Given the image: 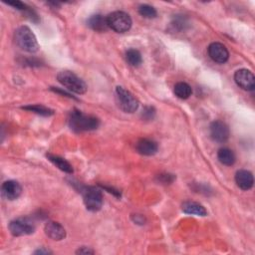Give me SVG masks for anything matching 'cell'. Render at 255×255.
Instances as JSON below:
<instances>
[{"mask_svg": "<svg viewBox=\"0 0 255 255\" xmlns=\"http://www.w3.org/2000/svg\"><path fill=\"white\" fill-rule=\"evenodd\" d=\"M70 128L75 132H87L94 131L100 126V121L98 118L90 115L83 114L80 111H73L69 118Z\"/></svg>", "mask_w": 255, "mask_h": 255, "instance_id": "obj_1", "label": "cell"}, {"mask_svg": "<svg viewBox=\"0 0 255 255\" xmlns=\"http://www.w3.org/2000/svg\"><path fill=\"white\" fill-rule=\"evenodd\" d=\"M16 44L28 53H35L39 50V44L36 36L27 26H20L14 33Z\"/></svg>", "mask_w": 255, "mask_h": 255, "instance_id": "obj_2", "label": "cell"}, {"mask_svg": "<svg viewBox=\"0 0 255 255\" xmlns=\"http://www.w3.org/2000/svg\"><path fill=\"white\" fill-rule=\"evenodd\" d=\"M57 79L60 84H62L66 89L76 94H85L87 92L86 83L78 77L75 73L71 71H61L57 75Z\"/></svg>", "mask_w": 255, "mask_h": 255, "instance_id": "obj_3", "label": "cell"}, {"mask_svg": "<svg viewBox=\"0 0 255 255\" xmlns=\"http://www.w3.org/2000/svg\"><path fill=\"white\" fill-rule=\"evenodd\" d=\"M108 26L117 33H124L131 29L133 21L131 16L124 11H115L107 16Z\"/></svg>", "mask_w": 255, "mask_h": 255, "instance_id": "obj_4", "label": "cell"}, {"mask_svg": "<svg viewBox=\"0 0 255 255\" xmlns=\"http://www.w3.org/2000/svg\"><path fill=\"white\" fill-rule=\"evenodd\" d=\"M116 97L120 109L125 113L132 114L138 110L140 103L130 91L119 86L116 88Z\"/></svg>", "mask_w": 255, "mask_h": 255, "instance_id": "obj_5", "label": "cell"}, {"mask_svg": "<svg viewBox=\"0 0 255 255\" xmlns=\"http://www.w3.org/2000/svg\"><path fill=\"white\" fill-rule=\"evenodd\" d=\"M84 203L86 208L90 211H98L103 206V195L102 192L94 187L84 188L82 190Z\"/></svg>", "mask_w": 255, "mask_h": 255, "instance_id": "obj_6", "label": "cell"}, {"mask_svg": "<svg viewBox=\"0 0 255 255\" xmlns=\"http://www.w3.org/2000/svg\"><path fill=\"white\" fill-rule=\"evenodd\" d=\"M9 230L14 236L29 235L35 231V225L29 218H17L9 224Z\"/></svg>", "mask_w": 255, "mask_h": 255, "instance_id": "obj_7", "label": "cell"}, {"mask_svg": "<svg viewBox=\"0 0 255 255\" xmlns=\"http://www.w3.org/2000/svg\"><path fill=\"white\" fill-rule=\"evenodd\" d=\"M234 81L238 87L245 91H253L255 88V78L253 73L247 69H240L235 72Z\"/></svg>", "mask_w": 255, "mask_h": 255, "instance_id": "obj_8", "label": "cell"}, {"mask_svg": "<svg viewBox=\"0 0 255 255\" xmlns=\"http://www.w3.org/2000/svg\"><path fill=\"white\" fill-rule=\"evenodd\" d=\"M209 132L211 139L217 142H225L229 138V129L227 125L222 121L212 122Z\"/></svg>", "mask_w": 255, "mask_h": 255, "instance_id": "obj_9", "label": "cell"}, {"mask_svg": "<svg viewBox=\"0 0 255 255\" xmlns=\"http://www.w3.org/2000/svg\"><path fill=\"white\" fill-rule=\"evenodd\" d=\"M208 55L216 63L224 64L229 58V52L227 47L218 42H213L208 46Z\"/></svg>", "mask_w": 255, "mask_h": 255, "instance_id": "obj_10", "label": "cell"}, {"mask_svg": "<svg viewBox=\"0 0 255 255\" xmlns=\"http://www.w3.org/2000/svg\"><path fill=\"white\" fill-rule=\"evenodd\" d=\"M2 196L8 200L17 199L22 194V187L16 180H7L1 188Z\"/></svg>", "mask_w": 255, "mask_h": 255, "instance_id": "obj_11", "label": "cell"}, {"mask_svg": "<svg viewBox=\"0 0 255 255\" xmlns=\"http://www.w3.org/2000/svg\"><path fill=\"white\" fill-rule=\"evenodd\" d=\"M136 149L139 154L149 157L157 154L159 147H158V143L153 140L141 139L136 144Z\"/></svg>", "mask_w": 255, "mask_h": 255, "instance_id": "obj_12", "label": "cell"}, {"mask_svg": "<svg viewBox=\"0 0 255 255\" xmlns=\"http://www.w3.org/2000/svg\"><path fill=\"white\" fill-rule=\"evenodd\" d=\"M235 183L242 191H249L254 184V178L251 171L247 170H240L235 174Z\"/></svg>", "mask_w": 255, "mask_h": 255, "instance_id": "obj_13", "label": "cell"}, {"mask_svg": "<svg viewBox=\"0 0 255 255\" xmlns=\"http://www.w3.org/2000/svg\"><path fill=\"white\" fill-rule=\"evenodd\" d=\"M44 230L46 235L53 240L59 241L66 237L65 228L60 224L55 222H49L48 224H46Z\"/></svg>", "mask_w": 255, "mask_h": 255, "instance_id": "obj_14", "label": "cell"}, {"mask_svg": "<svg viewBox=\"0 0 255 255\" xmlns=\"http://www.w3.org/2000/svg\"><path fill=\"white\" fill-rule=\"evenodd\" d=\"M181 209L187 214H192V215H197V216H206L207 211L205 207L196 201H186L181 205Z\"/></svg>", "mask_w": 255, "mask_h": 255, "instance_id": "obj_15", "label": "cell"}, {"mask_svg": "<svg viewBox=\"0 0 255 255\" xmlns=\"http://www.w3.org/2000/svg\"><path fill=\"white\" fill-rule=\"evenodd\" d=\"M87 24L91 29H93L94 31H97V32H104L109 28L107 17H104L101 14L92 15L88 19Z\"/></svg>", "mask_w": 255, "mask_h": 255, "instance_id": "obj_16", "label": "cell"}, {"mask_svg": "<svg viewBox=\"0 0 255 255\" xmlns=\"http://www.w3.org/2000/svg\"><path fill=\"white\" fill-rule=\"evenodd\" d=\"M47 158L53 165H55L62 171L67 172V173H72L73 172L72 166L65 159H63V158H61L59 156L51 155V154H47Z\"/></svg>", "mask_w": 255, "mask_h": 255, "instance_id": "obj_17", "label": "cell"}, {"mask_svg": "<svg viewBox=\"0 0 255 255\" xmlns=\"http://www.w3.org/2000/svg\"><path fill=\"white\" fill-rule=\"evenodd\" d=\"M173 92L177 98H179L181 100H186L192 96L193 90H192V87L188 83L179 82V83L175 84Z\"/></svg>", "mask_w": 255, "mask_h": 255, "instance_id": "obj_18", "label": "cell"}, {"mask_svg": "<svg viewBox=\"0 0 255 255\" xmlns=\"http://www.w3.org/2000/svg\"><path fill=\"white\" fill-rule=\"evenodd\" d=\"M217 158H218V160H220V162L225 166L230 167L235 163L234 153L227 148H224L218 151Z\"/></svg>", "mask_w": 255, "mask_h": 255, "instance_id": "obj_19", "label": "cell"}, {"mask_svg": "<svg viewBox=\"0 0 255 255\" xmlns=\"http://www.w3.org/2000/svg\"><path fill=\"white\" fill-rule=\"evenodd\" d=\"M22 109L33 113H36L38 115L44 116V117H49L52 116L54 114V112L51 110V109L44 107L42 105H33V106H26V107H22Z\"/></svg>", "mask_w": 255, "mask_h": 255, "instance_id": "obj_20", "label": "cell"}, {"mask_svg": "<svg viewBox=\"0 0 255 255\" xmlns=\"http://www.w3.org/2000/svg\"><path fill=\"white\" fill-rule=\"evenodd\" d=\"M126 59H127V62L131 66H134V67L140 66L142 62V54L140 53V51H138L136 49H129L126 52Z\"/></svg>", "mask_w": 255, "mask_h": 255, "instance_id": "obj_21", "label": "cell"}, {"mask_svg": "<svg viewBox=\"0 0 255 255\" xmlns=\"http://www.w3.org/2000/svg\"><path fill=\"white\" fill-rule=\"evenodd\" d=\"M171 26L173 27L174 30H177V31L184 30L185 31L189 26V22L185 16L176 15L173 17V20L171 21Z\"/></svg>", "mask_w": 255, "mask_h": 255, "instance_id": "obj_22", "label": "cell"}, {"mask_svg": "<svg viewBox=\"0 0 255 255\" xmlns=\"http://www.w3.org/2000/svg\"><path fill=\"white\" fill-rule=\"evenodd\" d=\"M139 13L144 17V18H155L158 15V12L156 10V8H154L153 6L149 5V4H142L139 7Z\"/></svg>", "mask_w": 255, "mask_h": 255, "instance_id": "obj_23", "label": "cell"}, {"mask_svg": "<svg viewBox=\"0 0 255 255\" xmlns=\"http://www.w3.org/2000/svg\"><path fill=\"white\" fill-rule=\"evenodd\" d=\"M156 116V109L152 106H145L142 110V119H144L145 121H151L155 118Z\"/></svg>", "mask_w": 255, "mask_h": 255, "instance_id": "obj_24", "label": "cell"}, {"mask_svg": "<svg viewBox=\"0 0 255 255\" xmlns=\"http://www.w3.org/2000/svg\"><path fill=\"white\" fill-rule=\"evenodd\" d=\"M158 179L162 184L170 185L175 179V176L173 174H170V173H162V174H159Z\"/></svg>", "mask_w": 255, "mask_h": 255, "instance_id": "obj_25", "label": "cell"}, {"mask_svg": "<svg viewBox=\"0 0 255 255\" xmlns=\"http://www.w3.org/2000/svg\"><path fill=\"white\" fill-rule=\"evenodd\" d=\"M8 5L14 7L15 9H18V10H27L29 7H27L26 4H24L23 2L21 1H9V2H6Z\"/></svg>", "mask_w": 255, "mask_h": 255, "instance_id": "obj_26", "label": "cell"}, {"mask_svg": "<svg viewBox=\"0 0 255 255\" xmlns=\"http://www.w3.org/2000/svg\"><path fill=\"white\" fill-rule=\"evenodd\" d=\"M77 254H93L94 250L88 248V247H81L76 251Z\"/></svg>", "mask_w": 255, "mask_h": 255, "instance_id": "obj_27", "label": "cell"}, {"mask_svg": "<svg viewBox=\"0 0 255 255\" xmlns=\"http://www.w3.org/2000/svg\"><path fill=\"white\" fill-rule=\"evenodd\" d=\"M34 253H35V254H50V253H52V252H51L50 250H47V249L41 248V249L36 250Z\"/></svg>", "mask_w": 255, "mask_h": 255, "instance_id": "obj_28", "label": "cell"}]
</instances>
